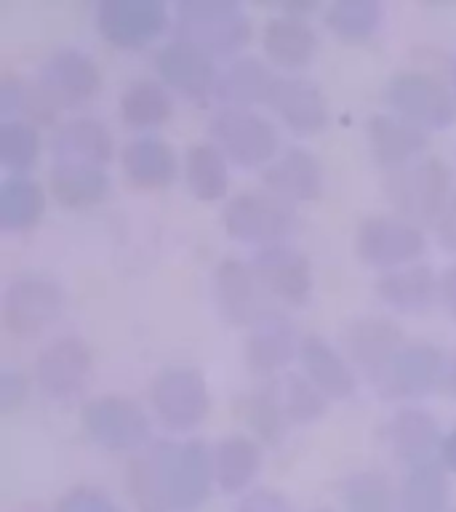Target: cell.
Here are the masks:
<instances>
[{
	"label": "cell",
	"mask_w": 456,
	"mask_h": 512,
	"mask_svg": "<svg viewBox=\"0 0 456 512\" xmlns=\"http://www.w3.org/2000/svg\"><path fill=\"white\" fill-rule=\"evenodd\" d=\"M174 32L211 59H238L254 40V19L235 0H182Z\"/></svg>",
	"instance_id": "6da1fadb"
},
{
	"label": "cell",
	"mask_w": 456,
	"mask_h": 512,
	"mask_svg": "<svg viewBox=\"0 0 456 512\" xmlns=\"http://www.w3.org/2000/svg\"><path fill=\"white\" fill-rule=\"evenodd\" d=\"M382 192L392 214L424 227L435 224L446 211L451 195V168L438 155H424L403 168L387 171Z\"/></svg>",
	"instance_id": "7a4b0ae2"
},
{
	"label": "cell",
	"mask_w": 456,
	"mask_h": 512,
	"mask_svg": "<svg viewBox=\"0 0 456 512\" xmlns=\"http://www.w3.org/2000/svg\"><path fill=\"white\" fill-rule=\"evenodd\" d=\"M211 142L238 168H267L280 155L278 126L256 110L219 107L208 120Z\"/></svg>",
	"instance_id": "3957f363"
},
{
	"label": "cell",
	"mask_w": 456,
	"mask_h": 512,
	"mask_svg": "<svg viewBox=\"0 0 456 512\" xmlns=\"http://www.w3.org/2000/svg\"><path fill=\"white\" fill-rule=\"evenodd\" d=\"M150 406L158 422L171 432H190L206 422L211 411V392L206 376L195 366L171 363L150 382Z\"/></svg>",
	"instance_id": "277c9868"
},
{
	"label": "cell",
	"mask_w": 456,
	"mask_h": 512,
	"mask_svg": "<svg viewBox=\"0 0 456 512\" xmlns=\"http://www.w3.org/2000/svg\"><path fill=\"white\" fill-rule=\"evenodd\" d=\"M384 104L392 115L424 128L440 131L456 120V94L432 72L400 70L384 83Z\"/></svg>",
	"instance_id": "5b68a950"
},
{
	"label": "cell",
	"mask_w": 456,
	"mask_h": 512,
	"mask_svg": "<svg viewBox=\"0 0 456 512\" xmlns=\"http://www.w3.org/2000/svg\"><path fill=\"white\" fill-rule=\"evenodd\" d=\"M222 224L232 240L262 251V248L286 243L296 227V214L294 206H288L267 190H246L227 200Z\"/></svg>",
	"instance_id": "8992f818"
},
{
	"label": "cell",
	"mask_w": 456,
	"mask_h": 512,
	"mask_svg": "<svg viewBox=\"0 0 456 512\" xmlns=\"http://www.w3.org/2000/svg\"><path fill=\"white\" fill-rule=\"evenodd\" d=\"M80 427L112 454H139L150 446V416L126 395H96L80 408Z\"/></svg>",
	"instance_id": "52a82bcc"
},
{
	"label": "cell",
	"mask_w": 456,
	"mask_h": 512,
	"mask_svg": "<svg viewBox=\"0 0 456 512\" xmlns=\"http://www.w3.org/2000/svg\"><path fill=\"white\" fill-rule=\"evenodd\" d=\"M427 248L422 227L398 214H368L355 230V254L374 270L390 272L414 264Z\"/></svg>",
	"instance_id": "ba28073f"
},
{
	"label": "cell",
	"mask_w": 456,
	"mask_h": 512,
	"mask_svg": "<svg viewBox=\"0 0 456 512\" xmlns=\"http://www.w3.org/2000/svg\"><path fill=\"white\" fill-rule=\"evenodd\" d=\"M67 294L51 275H19L3 294V323L14 336L32 339L64 315Z\"/></svg>",
	"instance_id": "9c48e42d"
},
{
	"label": "cell",
	"mask_w": 456,
	"mask_h": 512,
	"mask_svg": "<svg viewBox=\"0 0 456 512\" xmlns=\"http://www.w3.org/2000/svg\"><path fill=\"white\" fill-rule=\"evenodd\" d=\"M339 344H342L344 358L350 360V366L376 387L387 374L395 355L408 342L403 328L395 320L384 318V315H358L342 326Z\"/></svg>",
	"instance_id": "30bf717a"
},
{
	"label": "cell",
	"mask_w": 456,
	"mask_h": 512,
	"mask_svg": "<svg viewBox=\"0 0 456 512\" xmlns=\"http://www.w3.org/2000/svg\"><path fill=\"white\" fill-rule=\"evenodd\" d=\"M94 24L110 46L139 51L163 38L171 11L163 0H102L94 11Z\"/></svg>",
	"instance_id": "8fae6325"
},
{
	"label": "cell",
	"mask_w": 456,
	"mask_h": 512,
	"mask_svg": "<svg viewBox=\"0 0 456 512\" xmlns=\"http://www.w3.org/2000/svg\"><path fill=\"white\" fill-rule=\"evenodd\" d=\"M168 475V496L174 512H198L214 488V459L211 446L203 438H187L182 443L163 440Z\"/></svg>",
	"instance_id": "7c38bea8"
},
{
	"label": "cell",
	"mask_w": 456,
	"mask_h": 512,
	"mask_svg": "<svg viewBox=\"0 0 456 512\" xmlns=\"http://www.w3.org/2000/svg\"><path fill=\"white\" fill-rule=\"evenodd\" d=\"M211 294H214L216 312L222 315L227 326L251 328L264 312L270 310L264 304L262 280L256 278L251 262H243L238 256H227L216 264L211 278Z\"/></svg>",
	"instance_id": "4fadbf2b"
},
{
	"label": "cell",
	"mask_w": 456,
	"mask_h": 512,
	"mask_svg": "<svg viewBox=\"0 0 456 512\" xmlns=\"http://www.w3.org/2000/svg\"><path fill=\"white\" fill-rule=\"evenodd\" d=\"M267 107L291 134L302 139L323 134L331 123V107L323 88L304 75H278Z\"/></svg>",
	"instance_id": "5bb4252c"
},
{
	"label": "cell",
	"mask_w": 456,
	"mask_h": 512,
	"mask_svg": "<svg viewBox=\"0 0 456 512\" xmlns=\"http://www.w3.org/2000/svg\"><path fill=\"white\" fill-rule=\"evenodd\" d=\"M446 352L432 342H408L395 355V360L376 384L384 398L419 400L430 392L440 390L443 371H446Z\"/></svg>",
	"instance_id": "9a60e30c"
},
{
	"label": "cell",
	"mask_w": 456,
	"mask_h": 512,
	"mask_svg": "<svg viewBox=\"0 0 456 512\" xmlns=\"http://www.w3.org/2000/svg\"><path fill=\"white\" fill-rule=\"evenodd\" d=\"M251 267L256 278L262 280L267 296H272L275 302L286 307H307L312 299V288H315L312 264L299 248L288 243L262 248L251 259Z\"/></svg>",
	"instance_id": "2e32d148"
},
{
	"label": "cell",
	"mask_w": 456,
	"mask_h": 512,
	"mask_svg": "<svg viewBox=\"0 0 456 512\" xmlns=\"http://www.w3.org/2000/svg\"><path fill=\"white\" fill-rule=\"evenodd\" d=\"M302 336L296 331L294 320L286 312L267 310L254 326L248 328L243 344V360L248 371L259 379H272L294 358H299Z\"/></svg>",
	"instance_id": "e0dca14e"
},
{
	"label": "cell",
	"mask_w": 456,
	"mask_h": 512,
	"mask_svg": "<svg viewBox=\"0 0 456 512\" xmlns=\"http://www.w3.org/2000/svg\"><path fill=\"white\" fill-rule=\"evenodd\" d=\"M94 368V352L78 336L48 342L35 360V382L48 398L67 400L86 387Z\"/></svg>",
	"instance_id": "ac0fdd59"
},
{
	"label": "cell",
	"mask_w": 456,
	"mask_h": 512,
	"mask_svg": "<svg viewBox=\"0 0 456 512\" xmlns=\"http://www.w3.org/2000/svg\"><path fill=\"white\" fill-rule=\"evenodd\" d=\"M155 72L168 91H176L192 102H208L214 96L216 78H219L214 59L179 38L168 40L158 48Z\"/></svg>",
	"instance_id": "d6986e66"
},
{
	"label": "cell",
	"mask_w": 456,
	"mask_h": 512,
	"mask_svg": "<svg viewBox=\"0 0 456 512\" xmlns=\"http://www.w3.org/2000/svg\"><path fill=\"white\" fill-rule=\"evenodd\" d=\"M38 80L62 110L88 104L102 91L104 83L99 64L80 48H56L40 64Z\"/></svg>",
	"instance_id": "ffe728a7"
},
{
	"label": "cell",
	"mask_w": 456,
	"mask_h": 512,
	"mask_svg": "<svg viewBox=\"0 0 456 512\" xmlns=\"http://www.w3.org/2000/svg\"><path fill=\"white\" fill-rule=\"evenodd\" d=\"M384 438L398 462L419 467L435 462L446 435L440 432V422L427 408L400 406L384 424Z\"/></svg>",
	"instance_id": "44dd1931"
},
{
	"label": "cell",
	"mask_w": 456,
	"mask_h": 512,
	"mask_svg": "<svg viewBox=\"0 0 456 512\" xmlns=\"http://www.w3.org/2000/svg\"><path fill=\"white\" fill-rule=\"evenodd\" d=\"M262 184L288 206L312 203L323 195V163L304 147H286L262 171Z\"/></svg>",
	"instance_id": "7402d4cb"
},
{
	"label": "cell",
	"mask_w": 456,
	"mask_h": 512,
	"mask_svg": "<svg viewBox=\"0 0 456 512\" xmlns=\"http://www.w3.org/2000/svg\"><path fill=\"white\" fill-rule=\"evenodd\" d=\"M366 139L371 155L384 171H395V168L424 158V152L430 147V131H424L392 112H376L368 118Z\"/></svg>",
	"instance_id": "603a6c76"
},
{
	"label": "cell",
	"mask_w": 456,
	"mask_h": 512,
	"mask_svg": "<svg viewBox=\"0 0 456 512\" xmlns=\"http://www.w3.org/2000/svg\"><path fill=\"white\" fill-rule=\"evenodd\" d=\"M318 32L304 16L278 14L267 19L262 30V51L275 70L299 75L318 54Z\"/></svg>",
	"instance_id": "cb8c5ba5"
},
{
	"label": "cell",
	"mask_w": 456,
	"mask_h": 512,
	"mask_svg": "<svg viewBox=\"0 0 456 512\" xmlns=\"http://www.w3.org/2000/svg\"><path fill=\"white\" fill-rule=\"evenodd\" d=\"M48 150L54 155V163H86L104 168L115 158V139L99 118L78 115L56 123Z\"/></svg>",
	"instance_id": "d4e9b609"
},
{
	"label": "cell",
	"mask_w": 456,
	"mask_h": 512,
	"mask_svg": "<svg viewBox=\"0 0 456 512\" xmlns=\"http://www.w3.org/2000/svg\"><path fill=\"white\" fill-rule=\"evenodd\" d=\"M120 168L136 190H166L182 171V160L171 142L155 134L136 136L120 152Z\"/></svg>",
	"instance_id": "484cf974"
},
{
	"label": "cell",
	"mask_w": 456,
	"mask_h": 512,
	"mask_svg": "<svg viewBox=\"0 0 456 512\" xmlns=\"http://www.w3.org/2000/svg\"><path fill=\"white\" fill-rule=\"evenodd\" d=\"M302 374L318 387L328 400H347L358 392V371L350 366L342 350L318 334L302 336L299 347Z\"/></svg>",
	"instance_id": "4316f807"
},
{
	"label": "cell",
	"mask_w": 456,
	"mask_h": 512,
	"mask_svg": "<svg viewBox=\"0 0 456 512\" xmlns=\"http://www.w3.org/2000/svg\"><path fill=\"white\" fill-rule=\"evenodd\" d=\"M275 70L262 56L243 54L227 62L219 78H216L214 99L219 107H240V110H254L256 104H267L270 91L275 86Z\"/></svg>",
	"instance_id": "83f0119b"
},
{
	"label": "cell",
	"mask_w": 456,
	"mask_h": 512,
	"mask_svg": "<svg viewBox=\"0 0 456 512\" xmlns=\"http://www.w3.org/2000/svg\"><path fill=\"white\" fill-rule=\"evenodd\" d=\"M211 459H214V480L219 491L248 494V488L254 486L256 475L262 470L264 448L246 432H232L211 448Z\"/></svg>",
	"instance_id": "f1b7e54d"
},
{
	"label": "cell",
	"mask_w": 456,
	"mask_h": 512,
	"mask_svg": "<svg viewBox=\"0 0 456 512\" xmlns=\"http://www.w3.org/2000/svg\"><path fill=\"white\" fill-rule=\"evenodd\" d=\"M126 491L136 512H174L168 496L163 440H155L126 464Z\"/></svg>",
	"instance_id": "f546056e"
},
{
	"label": "cell",
	"mask_w": 456,
	"mask_h": 512,
	"mask_svg": "<svg viewBox=\"0 0 456 512\" xmlns=\"http://www.w3.org/2000/svg\"><path fill=\"white\" fill-rule=\"evenodd\" d=\"M376 296L398 312L427 310L440 294V278L430 264L414 262L400 270L382 272L374 283Z\"/></svg>",
	"instance_id": "4dcf8cb0"
},
{
	"label": "cell",
	"mask_w": 456,
	"mask_h": 512,
	"mask_svg": "<svg viewBox=\"0 0 456 512\" xmlns=\"http://www.w3.org/2000/svg\"><path fill=\"white\" fill-rule=\"evenodd\" d=\"M48 190L56 203L72 211L94 208L110 198L112 182L107 168L86 163H54L48 176Z\"/></svg>",
	"instance_id": "1f68e13d"
},
{
	"label": "cell",
	"mask_w": 456,
	"mask_h": 512,
	"mask_svg": "<svg viewBox=\"0 0 456 512\" xmlns=\"http://www.w3.org/2000/svg\"><path fill=\"white\" fill-rule=\"evenodd\" d=\"M238 419L248 427L251 438H256L262 446L278 448L288 438L291 419L286 414V406L280 400L278 384H262L256 390L240 395L235 403Z\"/></svg>",
	"instance_id": "d6a6232c"
},
{
	"label": "cell",
	"mask_w": 456,
	"mask_h": 512,
	"mask_svg": "<svg viewBox=\"0 0 456 512\" xmlns=\"http://www.w3.org/2000/svg\"><path fill=\"white\" fill-rule=\"evenodd\" d=\"M182 174L187 190L200 203H216L230 192V160L214 142H195L184 150Z\"/></svg>",
	"instance_id": "836d02e7"
},
{
	"label": "cell",
	"mask_w": 456,
	"mask_h": 512,
	"mask_svg": "<svg viewBox=\"0 0 456 512\" xmlns=\"http://www.w3.org/2000/svg\"><path fill=\"white\" fill-rule=\"evenodd\" d=\"M120 120L134 131H150V128L166 126L174 118V99L160 80L136 78L131 80L118 102Z\"/></svg>",
	"instance_id": "e575fe53"
},
{
	"label": "cell",
	"mask_w": 456,
	"mask_h": 512,
	"mask_svg": "<svg viewBox=\"0 0 456 512\" xmlns=\"http://www.w3.org/2000/svg\"><path fill=\"white\" fill-rule=\"evenodd\" d=\"M46 216V190L32 176L8 174L0 182V227L6 232L35 230Z\"/></svg>",
	"instance_id": "d590c367"
},
{
	"label": "cell",
	"mask_w": 456,
	"mask_h": 512,
	"mask_svg": "<svg viewBox=\"0 0 456 512\" xmlns=\"http://www.w3.org/2000/svg\"><path fill=\"white\" fill-rule=\"evenodd\" d=\"M451 483L448 470L435 462L408 467L398 494V512H448Z\"/></svg>",
	"instance_id": "8d00e7d4"
},
{
	"label": "cell",
	"mask_w": 456,
	"mask_h": 512,
	"mask_svg": "<svg viewBox=\"0 0 456 512\" xmlns=\"http://www.w3.org/2000/svg\"><path fill=\"white\" fill-rule=\"evenodd\" d=\"M59 104L48 94L40 80L6 78L0 86V112L6 120H27V123H54Z\"/></svg>",
	"instance_id": "74e56055"
},
{
	"label": "cell",
	"mask_w": 456,
	"mask_h": 512,
	"mask_svg": "<svg viewBox=\"0 0 456 512\" xmlns=\"http://www.w3.org/2000/svg\"><path fill=\"white\" fill-rule=\"evenodd\" d=\"M323 22L344 43H366L382 27L384 8L379 0H334L323 11Z\"/></svg>",
	"instance_id": "f35d334b"
},
{
	"label": "cell",
	"mask_w": 456,
	"mask_h": 512,
	"mask_svg": "<svg viewBox=\"0 0 456 512\" xmlns=\"http://www.w3.org/2000/svg\"><path fill=\"white\" fill-rule=\"evenodd\" d=\"M344 512H395L398 496L392 480L379 470H355L339 486Z\"/></svg>",
	"instance_id": "ab89813d"
},
{
	"label": "cell",
	"mask_w": 456,
	"mask_h": 512,
	"mask_svg": "<svg viewBox=\"0 0 456 512\" xmlns=\"http://www.w3.org/2000/svg\"><path fill=\"white\" fill-rule=\"evenodd\" d=\"M43 139L35 123L27 120H3L0 126V166L8 174L30 176L35 163L40 160Z\"/></svg>",
	"instance_id": "60d3db41"
},
{
	"label": "cell",
	"mask_w": 456,
	"mask_h": 512,
	"mask_svg": "<svg viewBox=\"0 0 456 512\" xmlns=\"http://www.w3.org/2000/svg\"><path fill=\"white\" fill-rule=\"evenodd\" d=\"M278 387L291 424H312L326 416L328 398L304 374H288Z\"/></svg>",
	"instance_id": "b9f144b4"
},
{
	"label": "cell",
	"mask_w": 456,
	"mask_h": 512,
	"mask_svg": "<svg viewBox=\"0 0 456 512\" xmlns=\"http://www.w3.org/2000/svg\"><path fill=\"white\" fill-rule=\"evenodd\" d=\"M54 512H123L110 494L94 486H75L59 496Z\"/></svg>",
	"instance_id": "7bdbcfd3"
},
{
	"label": "cell",
	"mask_w": 456,
	"mask_h": 512,
	"mask_svg": "<svg viewBox=\"0 0 456 512\" xmlns=\"http://www.w3.org/2000/svg\"><path fill=\"white\" fill-rule=\"evenodd\" d=\"M30 398V376L14 366H6L0 371V411L14 414Z\"/></svg>",
	"instance_id": "ee69618b"
},
{
	"label": "cell",
	"mask_w": 456,
	"mask_h": 512,
	"mask_svg": "<svg viewBox=\"0 0 456 512\" xmlns=\"http://www.w3.org/2000/svg\"><path fill=\"white\" fill-rule=\"evenodd\" d=\"M235 512H294L286 494L275 488H251L248 494L240 496Z\"/></svg>",
	"instance_id": "f6af8a7d"
},
{
	"label": "cell",
	"mask_w": 456,
	"mask_h": 512,
	"mask_svg": "<svg viewBox=\"0 0 456 512\" xmlns=\"http://www.w3.org/2000/svg\"><path fill=\"white\" fill-rule=\"evenodd\" d=\"M435 238H438V246L448 254H456V192L454 198L448 200L446 211L440 214V219L435 224Z\"/></svg>",
	"instance_id": "bcb514c9"
},
{
	"label": "cell",
	"mask_w": 456,
	"mask_h": 512,
	"mask_svg": "<svg viewBox=\"0 0 456 512\" xmlns=\"http://www.w3.org/2000/svg\"><path fill=\"white\" fill-rule=\"evenodd\" d=\"M440 299L446 304L448 315L456 320V264H451V267L440 275Z\"/></svg>",
	"instance_id": "7dc6e473"
},
{
	"label": "cell",
	"mask_w": 456,
	"mask_h": 512,
	"mask_svg": "<svg viewBox=\"0 0 456 512\" xmlns=\"http://www.w3.org/2000/svg\"><path fill=\"white\" fill-rule=\"evenodd\" d=\"M440 392L456 400V350L448 352L446 371H443V382H440Z\"/></svg>",
	"instance_id": "c3c4849f"
},
{
	"label": "cell",
	"mask_w": 456,
	"mask_h": 512,
	"mask_svg": "<svg viewBox=\"0 0 456 512\" xmlns=\"http://www.w3.org/2000/svg\"><path fill=\"white\" fill-rule=\"evenodd\" d=\"M438 462L443 464L448 472H456V427L448 432L446 438H443V446H440Z\"/></svg>",
	"instance_id": "681fc988"
},
{
	"label": "cell",
	"mask_w": 456,
	"mask_h": 512,
	"mask_svg": "<svg viewBox=\"0 0 456 512\" xmlns=\"http://www.w3.org/2000/svg\"><path fill=\"white\" fill-rule=\"evenodd\" d=\"M454 94H456V70H454Z\"/></svg>",
	"instance_id": "f907efd6"
},
{
	"label": "cell",
	"mask_w": 456,
	"mask_h": 512,
	"mask_svg": "<svg viewBox=\"0 0 456 512\" xmlns=\"http://www.w3.org/2000/svg\"><path fill=\"white\" fill-rule=\"evenodd\" d=\"M315 512H331V510H315Z\"/></svg>",
	"instance_id": "816d5d0a"
},
{
	"label": "cell",
	"mask_w": 456,
	"mask_h": 512,
	"mask_svg": "<svg viewBox=\"0 0 456 512\" xmlns=\"http://www.w3.org/2000/svg\"><path fill=\"white\" fill-rule=\"evenodd\" d=\"M454 512H456V510H454Z\"/></svg>",
	"instance_id": "f5cc1de1"
}]
</instances>
